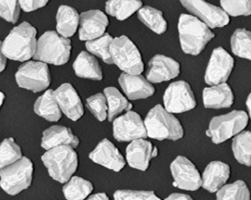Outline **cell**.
Wrapping results in <instances>:
<instances>
[{"instance_id": "obj_1", "label": "cell", "mask_w": 251, "mask_h": 200, "mask_svg": "<svg viewBox=\"0 0 251 200\" xmlns=\"http://www.w3.org/2000/svg\"><path fill=\"white\" fill-rule=\"evenodd\" d=\"M36 30L24 22L14 27L2 43L4 55L10 60L27 61L34 57L36 51Z\"/></svg>"}, {"instance_id": "obj_2", "label": "cell", "mask_w": 251, "mask_h": 200, "mask_svg": "<svg viewBox=\"0 0 251 200\" xmlns=\"http://www.w3.org/2000/svg\"><path fill=\"white\" fill-rule=\"evenodd\" d=\"M180 43L183 52L199 55L215 37L211 28L194 16L182 14L178 21Z\"/></svg>"}, {"instance_id": "obj_3", "label": "cell", "mask_w": 251, "mask_h": 200, "mask_svg": "<svg viewBox=\"0 0 251 200\" xmlns=\"http://www.w3.org/2000/svg\"><path fill=\"white\" fill-rule=\"evenodd\" d=\"M147 136L157 140H178L183 137V128L179 121L161 105L150 110L146 118Z\"/></svg>"}, {"instance_id": "obj_4", "label": "cell", "mask_w": 251, "mask_h": 200, "mask_svg": "<svg viewBox=\"0 0 251 200\" xmlns=\"http://www.w3.org/2000/svg\"><path fill=\"white\" fill-rule=\"evenodd\" d=\"M71 41L56 31H47L37 42L34 59L45 64L63 65L71 57Z\"/></svg>"}, {"instance_id": "obj_5", "label": "cell", "mask_w": 251, "mask_h": 200, "mask_svg": "<svg viewBox=\"0 0 251 200\" xmlns=\"http://www.w3.org/2000/svg\"><path fill=\"white\" fill-rule=\"evenodd\" d=\"M50 177L60 183L69 181L77 168V155L74 148L61 146L49 150L42 156Z\"/></svg>"}, {"instance_id": "obj_6", "label": "cell", "mask_w": 251, "mask_h": 200, "mask_svg": "<svg viewBox=\"0 0 251 200\" xmlns=\"http://www.w3.org/2000/svg\"><path fill=\"white\" fill-rule=\"evenodd\" d=\"M110 55L113 64L129 75H139L143 72L144 65L141 54L127 37H117L110 45Z\"/></svg>"}, {"instance_id": "obj_7", "label": "cell", "mask_w": 251, "mask_h": 200, "mask_svg": "<svg viewBox=\"0 0 251 200\" xmlns=\"http://www.w3.org/2000/svg\"><path fill=\"white\" fill-rule=\"evenodd\" d=\"M32 175V162L28 158L22 157L0 170V186L8 194L14 196L31 185Z\"/></svg>"}, {"instance_id": "obj_8", "label": "cell", "mask_w": 251, "mask_h": 200, "mask_svg": "<svg viewBox=\"0 0 251 200\" xmlns=\"http://www.w3.org/2000/svg\"><path fill=\"white\" fill-rule=\"evenodd\" d=\"M248 115L243 110H234L211 120L207 135L215 144L224 143L240 134L248 124Z\"/></svg>"}, {"instance_id": "obj_9", "label": "cell", "mask_w": 251, "mask_h": 200, "mask_svg": "<svg viewBox=\"0 0 251 200\" xmlns=\"http://www.w3.org/2000/svg\"><path fill=\"white\" fill-rule=\"evenodd\" d=\"M16 80L21 88L39 93L50 85V72L47 64L43 62H27L20 67Z\"/></svg>"}, {"instance_id": "obj_10", "label": "cell", "mask_w": 251, "mask_h": 200, "mask_svg": "<svg viewBox=\"0 0 251 200\" xmlns=\"http://www.w3.org/2000/svg\"><path fill=\"white\" fill-rule=\"evenodd\" d=\"M165 110L169 113H183L195 108V97L186 81H178L168 86L164 95Z\"/></svg>"}, {"instance_id": "obj_11", "label": "cell", "mask_w": 251, "mask_h": 200, "mask_svg": "<svg viewBox=\"0 0 251 200\" xmlns=\"http://www.w3.org/2000/svg\"><path fill=\"white\" fill-rule=\"evenodd\" d=\"M181 2L184 7L210 28L223 27L229 23V16L222 8L204 0H181Z\"/></svg>"}, {"instance_id": "obj_12", "label": "cell", "mask_w": 251, "mask_h": 200, "mask_svg": "<svg viewBox=\"0 0 251 200\" xmlns=\"http://www.w3.org/2000/svg\"><path fill=\"white\" fill-rule=\"evenodd\" d=\"M113 133L119 142H132L147 137L145 124L141 117L131 110L114 120Z\"/></svg>"}, {"instance_id": "obj_13", "label": "cell", "mask_w": 251, "mask_h": 200, "mask_svg": "<svg viewBox=\"0 0 251 200\" xmlns=\"http://www.w3.org/2000/svg\"><path fill=\"white\" fill-rule=\"evenodd\" d=\"M234 67V59L222 47L215 49L209 60L205 74V81L207 85H219L226 83Z\"/></svg>"}, {"instance_id": "obj_14", "label": "cell", "mask_w": 251, "mask_h": 200, "mask_svg": "<svg viewBox=\"0 0 251 200\" xmlns=\"http://www.w3.org/2000/svg\"><path fill=\"white\" fill-rule=\"evenodd\" d=\"M174 183L173 185L181 189L196 191L202 186V179L195 165L187 158L179 156L171 164Z\"/></svg>"}, {"instance_id": "obj_15", "label": "cell", "mask_w": 251, "mask_h": 200, "mask_svg": "<svg viewBox=\"0 0 251 200\" xmlns=\"http://www.w3.org/2000/svg\"><path fill=\"white\" fill-rule=\"evenodd\" d=\"M108 18L100 10H89L80 15L79 38L91 41L104 35L108 26Z\"/></svg>"}, {"instance_id": "obj_16", "label": "cell", "mask_w": 251, "mask_h": 200, "mask_svg": "<svg viewBox=\"0 0 251 200\" xmlns=\"http://www.w3.org/2000/svg\"><path fill=\"white\" fill-rule=\"evenodd\" d=\"M157 155V147H153L152 143L143 139L132 141L126 150V157L130 167L140 171H146L151 160Z\"/></svg>"}, {"instance_id": "obj_17", "label": "cell", "mask_w": 251, "mask_h": 200, "mask_svg": "<svg viewBox=\"0 0 251 200\" xmlns=\"http://www.w3.org/2000/svg\"><path fill=\"white\" fill-rule=\"evenodd\" d=\"M179 73L178 62L168 56L157 55L150 61L147 78L150 82L160 83L178 77Z\"/></svg>"}, {"instance_id": "obj_18", "label": "cell", "mask_w": 251, "mask_h": 200, "mask_svg": "<svg viewBox=\"0 0 251 200\" xmlns=\"http://www.w3.org/2000/svg\"><path fill=\"white\" fill-rule=\"evenodd\" d=\"M61 111L72 121H77L84 114L79 96L71 84L65 83L54 91Z\"/></svg>"}, {"instance_id": "obj_19", "label": "cell", "mask_w": 251, "mask_h": 200, "mask_svg": "<svg viewBox=\"0 0 251 200\" xmlns=\"http://www.w3.org/2000/svg\"><path fill=\"white\" fill-rule=\"evenodd\" d=\"M97 164L114 172H120L126 165V160L119 150L108 139H103L89 155Z\"/></svg>"}, {"instance_id": "obj_20", "label": "cell", "mask_w": 251, "mask_h": 200, "mask_svg": "<svg viewBox=\"0 0 251 200\" xmlns=\"http://www.w3.org/2000/svg\"><path fill=\"white\" fill-rule=\"evenodd\" d=\"M119 83L129 100H136L152 97L154 87L142 75L123 73L119 77Z\"/></svg>"}, {"instance_id": "obj_21", "label": "cell", "mask_w": 251, "mask_h": 200, "mask_svg": "<svg viewBox=\"0 0 251 200\" xmlns=\"http://www.w3.org/2000/svg\"><path fill=\"white\" fill-rule=\"evenodd\" d=\"M230 168L223 162H211L202 176V187L210 193H215L226 185L229 178Z\"/></svg>"}, {"instance_id": "obj_22", "label": "cell", "mask_w": 251, "mask_h": 200, "mask_svg": "<svg viewBox=\"0 0 251 200\" xmlns=\"http://www.w3.org/2000/svg\"><path fill=\"white\" fill-rule=\"evenodd\" d=\"M79 144L77 137L74 135L72 130L64 126H52L43 132L42 147L50 150L61 146H69L76 148Z\"/></svg>"}, {"instance_id": "obj_23", "label": "cell", "mask_w": 251, "mask_h": 200, "mask_svg": "<svg viewBox=\"0 0 251 200\" xmlns=\"http://www.w3.org/2000/svg\"><path fill=\"white\" fill-rule=\"evenodd\" d=\"M203 100L206 108H228L233 104V93L228 85L226 83H222L204 89Z\"/></svg>"}, {"instance_id": "obj_24", "label": "cell", "mask_w": 251, "mask_h": 200, "mask_svg": "<svg viewBox=\"0 0 251 200\" xmlns=\"http://www.w3.org/2000/svg\"><path fill=\"white\" fill-rule=\"evenodd\" d=\"M80 16L75 8L69 6H61L56 14V30L57 33L68 39L73 36L79 25Z\"/></svg>"}, {"instance_id": "obj_25", "label": "cell", "mask_w": 251, "mask_h": 200, "mask_svg": "<svg viewBox=\"0 0 251 200\" xmlns=\"http://www.w3.org/2000/svg\"><path fill=\"white\" fill-rule=\"evenodd\" d=\"M74 70L76 75L82 78L100 81L102 78L100 66L91 54L81 52L74 63Z\"/></svg>"}, {"instance_id": "obj_26", "label": "cell", "mask_w": 251, "mask_h": 200, "mask_svg": "<svg viewBox=\"0 0 251 200\" xmlns=\"http://www.w3.org/2000/svg\"><path fill=\"white\" fill-rule=\"evenodd\" d=\"M34 110L38 115L49 122H58L62 116L54 91L48 90L41 96L35 103Z\"/></svg>"}, {"instance_id": "obj_27", "label": "cell", "mask_w": 251, "mask_h": 200, "mask_svg": "<svg viewBox=\"0 0 251 200\" xmlns=\"http://www.w3.org/2000/svg\"><path fill=\"white\" fill-rule=\"evenodd\" d=\"M104 95L108 107V118L110 122L116 119L122 112L130 111L132 109V105L127 102L126 97L114 87H108L104 89Z\"/></svg>"}, {"instance_id": "obj_28", "label": "cell", "mask_w": 251, "mask_h": 200, "mask_svg": "<svg viewBox=\"0 0 251 200\" xmlns=\"http://www.w3.org/2000/svg\"><path fill=\"white\" fill-rule=\"evenodd\" d=\"M142 6L141 0H108L106 3V11L119 21H124L140 10Z\"/></svg>"}, {"instance_id": "obj_29", "label": "cell", "mask_w": 251, "mask_h": 200, "mask_svg": "<svg viewBox=\"0 0 251 200\" xmlns=\"http://www.w3.org/2000/svg\"><path fill=\"white\" fill-rule=\"evenodd\" d=\"M138 18L147 27L159 35L166 31L168 25L163 13L155 8L148 6L141 8L138 12Z\"/></svg>"}, {"instance_id": "obj_30", "label": "cell", "mask_w": 251, "mask_h": 200, "mask_svg": "<svg viewBox=\"0 0 251 200\" xmlns=\"http://www.w3.org/2000/svg\"><path fill=\"white\" fill-rule=\"evenodd\" d=\"M93 190L90 181L81 177H73L64 185L63 193L68 200H84Z\"/></svg>"}, {"instance_id": "obj_31", "label": "cell", "mask_w": 251, "mask_h": 200, "mask_svg": "<svg viewBox=\"0 0 251 200\" xmlns=\"http://www.w3.org/2000/svg\"><path fill=\"white\" fill-rule=\"evenodd\" d=\"M234 156L240 164L251 166V131H243L232 141Z\"/></svg>"}, {"instance_id": "obj_32", "label": "cell", "mask_w": 251, "mask_h": 200, "mask_svg": "<svg viewBox=\"0 0 251 200\" xmlns=\"http://www.w3.org/2000/svg\"><path fill=\"white\" fill-rule=\"evenodd\" d=\"M113 39H114L110 34L106 33L100 38L87 41L85 43V47L89 52L100 58L106 64H112V58L110 55V45L112 43Z\"/></svg>"}, {"instance_id": "obj_33", "label": "cell", "mask_w": 251, "mask_h": 200, "mask_svg": "<svg viewBox=\"0 0 251 200\" xmlns=\"http://www.w3.org/2000/svg\"><path fill=\"white\" fill-rule=\"evenodd\" d=\"M231 47L236 56L251 60V31L237 29L231 38Z\"/></svg>"}, {"instance_id": "obj_34", "label": "cell", "mask_w": 251, "mask_h": 200, "mask_svg": "<svg viewBox=\"0 0 251 200\" xmlns=\"http://www.w3.org/2000/svg\"><path fill=\"white\" fill-rule=\"evenodd\" d=\"M217 200H251V193L245 182L236 181L219 189Z\"/></svg>"}, {"instance_id": "obj_35", "label": "cell", "mask_w": 251, "mask_h": 200, "mask_svg": "<svg viewBox=\"0 0 251 200\" xmlns=\"http://www.w3.org/2000/svg\"><path fill=\"white\" fill-rule=\"evenodd\" d=\"M22 157V150L13 139L0 143V170L14 164Z\"/></svg>"}, {"instance_id": "obj_36", "label": "cell", "mask_w": 251, "mask_h": 200, "mask_svg": "<svg viewBox=\"0 0 251 200\" xmlns=\"http://www.w3.org/2000/svg\"><path fill=\"white\" fill-rule=\"evenodd\" d=\"M222 10L228 16H249L251 14V0H221Z\"/></svg>"}, {"instance_id": "obj_37", "label": "cell", "mask_w": 251, "mask_h": 200, "mask_svg": "<svg viewBox=\"0 0 251 200\" xmlns=\"http://www.w3.org/2000/svg\"><path fill=\"white\" fill-rule=\"evenodd\" d=\"M87 107L93 113V115L100 121L103 122L107 118L108 114V107L106 102V97L102 93L92 96L88 99Z\"/></svg>"}, {"instance_id": "obj_38", "label": "cell", "mask_w": 251, "mask_h": 200, "mask_svg": "<svg viewBox=\"0 0 251 200\" xmlns=\"http://www.w3.org/2000/svg\"><path fill=\"white\" fill-rule=\"evenodd\" d=\"M19 0H0V17L10 23L18 22L20 16Z\"/></svg>"}, {"instance_id": "obj_39", "label": "cell", "mask_w": 251, "mask_h": 200, "mask_svg": "<svg viewBox=\"0 0 251 200\" xmlns=\"http://www.w3.org/2000/svg\"><path fill=\"white\" fill-rule=\"evenodd\" d=\"M114 200H160L153 192L148 191L118 190L114 193Z\"/></svg>"}, {"instance_id": "obj_40", "label": "cell", "mask_w": 251, "mask_h": 200, "mask_svg": "<svg viewBox=\"0 0 251 200\" xmlns=\"http://www.w3.org/2000/svg\"><path fill=\"white\" fill-rule=\"evenodd\" d=\"M20 6L24 11L31 12L39 10L47 5L49 0H19Z\"/></svg>"}, {"instance_id": "obj_41", "label": "cell", "mask_w": 251, "mask_h": 200, "mask_svg": "<svg viewBox=\"0 0 251 200\" xmlns=\"http://www.w3.org/2000/svg\"><path fill=\"white\" fill-rule=\"evenodd\" d=\"M165 200H193V199L189 196L181 193H173L171 195Z\"/></svg>"}, {"instance_id": "obj_42", "label": "cell", "mask_w": 251, "mask_h": 200, "mask_svg": "<svg viewBox=\"0 0 251 200\" xmlns=\"http://www.w3.org/2000/svg\"><path fill=\"white\" fill-rule=\"evenodd\" d=\"M2 43L0 41V73L3 72L6 66V56L4 55L3 52L2 50Z\"/></svg>"}, {"instance_id": "obj_43", "label": "cell", "mask_w": 251, "mask_h": 200, "mask_svg": "<svg viewBox=\"0 0 251 200\" xmlns=\"http://www.w3.org/2000/svg\"><path fill=\"white\" fill-rule=\"evenodd\" d=\"M86 200H109L108 197L105 193H97L89 197Z\"/></svg>"}, {"instance_id": "obj_44", "label": "cell", "mask_w": 251, "mask_h": 200, "mask_svg": "<svg viewBox=\"0 0 251 200\" xmlns=\"http://www.w3.org/2000/svg\"><path fill=\"white\" fill-rule=\"evenodd\" d=\"M247 106H248V111H249L250 118H251V93L247 100Z\"/></svg>"}, {"instance_id": "obj_45", "label": "cell", "mask_w": 251, "mask_h": 200, "mask_svg": "<svg viewBox=\"0 0 251 200\" xmlns=\"http://www.w3.org/2000/svg\"><path fill=\"white\" fill-rule=\"evenodd\" d=\"M4 99H5V96H4V94L2 92H0V107H1V106L2 105Z\"/></svg>"}]
</instances>
